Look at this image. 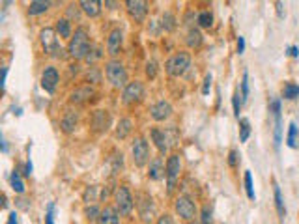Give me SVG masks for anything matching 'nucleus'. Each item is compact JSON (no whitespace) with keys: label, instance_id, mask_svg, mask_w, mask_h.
<instances>
[{"label":"nucleus","instance_id":"79ce46f5","mask_svg":"<svg viewBox=\"0 0 299 224\" xmlns=\"http://www.w3.org/2000/svg\"><path fill=\"white\" fill-rule=\"evenodd\" d=\"M241 97V93L236 92L234 95H232V107H234V114L239 118V112H241V105H243V101L239 99Z\"/></svg>","mask_w":299,"mask_h":224},{"label":"nucleus","instance_id":"4468645a","mask_svg":"<svg viewBox=\"0 0 299 224\" xmlns=\"http://www.w3.org/2000/svg\"><path fill=\"white\" fill-rule=\"evenodd\" d=\"M39 41H41V45H43V49H45L47 54H51L53 56V53L58 49V41H56V30L54 28H51V26H45L43 30L39 32Z\"/></svg>","mask_w":299,"mask_h":224},{"label":"nucleus","instance_id":"37998d69","mask_svg":"<svg viewBox=\"0 0 299 224\" xmlns=\"http://www.w3.org/2000/svg\"><path fill=\"white\" fill-rule=\"evenodd\" d=\"M269 112L273 114V118L281 116V99H279V97L269 101Z\"/></svg>","mask_w":299,"mask_h":224},{"label":"nucleus","instance_id":"a18cd8bd","mask_svg":"<svg viewBox=\"0 0 299 224\" xmlns=\"http://www.w3.org/2000/svg\"><path fill=\"white\" fill-rule=\"evenodd\" d=\"M96 191H98V187H88L85 191V202L86 204H90V202H94L96 200Z\"/></svg>","mask_w":299,"mask_h":224},{"label":"nucleus","instance_id":"6e6d98bb","mask_svg":"<svg viewBox=\"0 0 299 224\" xmlns=\"http://www.w3.org/2000/svg\"><path fill=\"white\" fill-rule=\"evenodd\" d=\"M275 6H277V13H279V17H281V19H284V15H286V13L283 11V2H277Z\"/></svg>","mask_w":299,"mask_h":224},{"label":"nucleus","instance_id":"6e6552de","mask_svg":"<svg viewBox=\"0 0 299 224\" xmlns=\"http://www.w3.org/2000/svg\"><path fill=\"white\" fill-rule=\"evenodd\" d=\"M137 209H138V217L142 219V223L152 224L155 217V204L154 198L146 193H138L137 196Z\"/></svg>","mask_w":299,"mask_h":224},{"label":"nucleus","instance_id":"0eeeda50","mask_svg":"<svg viewBox=\"0 0 299 224\" xmlns=\"http://www.w3.org/2000/svg\"><path fill=\"white\" fill-rule=\"evenodd\" d=\"M131 155H133V162L135 166L142 168L150 162V146L146 142L144 137H137L131 144Z\"/></svg>","mask_w":299,"mask_h":224},{"label":"nucleus","instance_id":"473e14b6","mask_svg":"<svg viewBox=\"0 0 299 224\" xmlns=\"http://www.w3.org/2000/svg\"><path fill=\"white\" fill-rule=\"evenodd\" d=\"M251 137V122L247 118L239 120V142H247Z\"/></svg>","mask_w":299,"mask_h":224},{"label":"nucleus","instance_id":"6ab92c4d","mask_svg":"<svg viewBox=\"0 0 299 224\" xmlns=\"http://www.w3.org/2000/svg\"><path fill=\"white\" fill-rule=\"evenodd\" d=\"M98 224H120V213H118V209L112 208V206H105V209H101Z\"/></svg>","mask_w":299,"mask_h":224},{"label":"nucleus","instance_id":"f3484780","mask_svg":"<svg viewBox=\"0 0 299 224\" xmlns=\"http://www.w3.org/2000/svg\"><path fill=\"white\" fill-rule=\"evenodd\" d=\"M96 95V90H94L92 86H79L75 88L71 95H69V101L73 103V105H83L86 101H90Z\"/></svg>","mask_w":299,"mask_h":224},{"label":"nucleus","instance_id":"b1692460","mask_svg":"<svg viewBox=\"0 0 299 224\" xmlns=\"http://www.w3.org/2000/svg\"><path fill=\"white\" fill-rule=\"evenodd\" d=\"M202 41H204V36H202V32L199 28H191V30L187 32V38H185V43L189 49H199L202 45Z\"/></svg>","mask_w":299,"mask_h":224},{"label":"nucleus","instance_id":"a19ab883","mask_svg":"<svg viewBox=\"0 0 299 224\" xmlns=\"http://www.w3.org/2000/svg\"><path fill=\"white\" fill-rule=\"evenodd\" d=\"M146 77L150 78V80H152V78H155L157 77V71H159V68H157V62H155V60H150V62L146 64Z\"/></svg>","mask_w":299,"mask_h":224},{"label":"nucleus","instance_id":"cd10ccee","mask_svg":"<svg viewBox=\"0 0 299 224\" xmlns=\"http://www.w3.org/2000/svg\"><path fill=\"white\" fill-rule=\"evenodd\" d=\"M197 23L200 28H211L213 26V13L209 9H204L197 15Z\"/></svg>","mask_w":299,"mask_h":224},{"label":"nucleus","instance_id":"aec40b11","mask_svg":"<svg viewBox=\"0 0 299 224\" xmlns=\"http://www.w3.org/2000/svg\"><path fill=\"white\" fill-rule=\"evenodd\" d=\"M163 174H165L163 159L161 157H154V159L150 161V166H148V178L152 179V181H157V179L163 178Z\"/></svg>","mask_w":299,"mask_h":224},{"label":"nucleus","instance_id":"20e7f679","mask_svg":"<svg viewBox=\"0 0 299 224\" xmlns=\"http://www.w3.org/2000/svg\"><path fill=\"white\" fill-rule=\"evenodd\" d=\"M105 77L114 88H125L127 86V70L120 60H108L105 64Z\"/></svg>","mask_w":299,"mask_h":224},{"label":"nucleus","instance_id":"2eb2a0df","mask_svg":"<svg viewBox=\"0 0 299 224\" xmlns=\"http://www.w3.org/2000/svg\"><path fill=\"white\" fill-rule=\"evenodd\" d=\"M150 137L154 140L155 148L159 149V153L161 155H167L170 149V142H169V135L165 133V129H159V127H152V131H150Z\"/></svg>","mask_w":299,"mask_h":224},{"label":"nucleus","instance_id":"7c9ffc66","mask_svg":"<svg viewBox=\"0 0 299 224\" xmlns=\"http://www.w3.org/2000/svg\"><path fill=\"white\" fill-rule=\"evenodd\" d=\"M283 97L288 101H294L299 97V84L296 82H286L283 88Z\"/></svg>","mask_w":299,"mask_h":224},{"label":"nucleus","instance_id":"603ef678","mask_svg":"<svg viewBox=\"0 0 299 224\" xmlns=\"http://www.w3.org/2000/svg\"><path fill=\"white\" fill-rule=\"evenodd\" d=\"M245 53V38H238V54H243Z\"/></svg>","mask_w":299,"mask_h":224},{"label":"nucleus","instance_id":"c85d7f7f","mask_svg":"<svg viewBox=\"0 0 299 224\" xmlns=\"http://www.w3.org/2000/svg\"><path fill=\"white\" fill-rule=\"evenodd\" d=\"M298 137H299V127L296 122L288 125V135H286V144L288 148H298Z\"/></svg>","mask_w":299,"mask_h":224},{"label":"nucleus","instance_id":"5fc2aeb1","mask_svg":"<svg viewBox=\"0 0 299 224\" xmlns=\"http://www.w3.org/2000/svg\"><path fill=\"white\" fill-rule=\"evenodd\" d=\"M8 224H19V221H17V213L15 211H11L8 217Z\"/></svg>","mask_w":299,"mask_h":224},{"label":"nucleus","instance_id":"8fccbe9b","mask_svg":"<svg viewBox=\"0 0 299 224\" xmlns=\"http://www.w3.org/2000/svg\"><path fill=\"white\" fill-rule=\"evenodd\" d=\"M157 224H174V219H172V215L165 213V215H161L157 219Z\"/></svg>","mask_w":299,"mask_h":224},{"label":"nucleus","instance_id":"bf43d9fd","mask_svg":"<svg viewBox=\"0 0 299 224\" xmlns=\"http://www.w3.org/2000/svg\"><path fill=\"white\" fill-rule=\"evenodd\" d=\"M0 148H2V153H8V144H6V140L4 139L0 140Z\"/></svg>","mask_w":299,"mask_h":224},{"label":"nucleus","instance_id":"4c0bfd02","mask_svg":"<svg viewBox=\"0 0 299 224\" xmlns=\"http://www.w3.org/2000/svg\"><path fill=\"white\" fill-rule=\"evenodd\" d=\"M85 215L86 219L90 221V223H94V221H100V215H101V211L98 206H88V208L85 209Z\"/></svg>","mask_w":299,"mask_h":224},{"label":"nucleus","instance_id":"a211bd4d","mask_svg":"<svg viewBox=\"0 0 299 224\" xmlns=\"http://www.w3.org/2000/svg\"><path fill=\"white\" fill-rule=\"evenodd\" d=\"M77 124H79V114L77 112H71L68 110L60 120V129L62 133H66V135H71V133L77 129Z\"/></svg>","mask_w":299,"mask_h":224},{"label":"nucleus","instance_id":"412c9836","mask_svg":"<svg viewBox=\"0 0 299 224\" xmlns=\"http://www.w3.org/2000/svg\"><path fill=\"white\" fill-rule=\"evenodd\" d=\"M79 4H81L83 13L88 17H98L101 13V6H103V2H100V0H83Z\"/></svg>","mask_w":299,"mask_h":224},{"label":"nucleus","instance_id":"49530a36","mask_svg":"<svg viewBox=\"0 0 299 224\" xmlns=\"http://www.w3.org/2000/svg\"><path fill=\"white\" fill-rule=\"evenodd\" d=\"M211 80H213V75L207 73L206 78H204V84H202V93H204V95H207L209 90H211Z\"/></svg>","mask_w":299,"mask_h":224},{"label":"nucleus","instance_id":"dca6fc26","mask_svg":"<svg viewBox=\"0 0 299 224\" xmlns=\"http://www.w3.org/2000/svg\"><path fill=\"white\" fill-rule=\"evenodd\" d=\"M122 45H123V32L120 28H114V30H110L107 38V53L110 56H116V54L122 51Z\"/></svg>","mask_w":299,"mask_h":224},{"label":"nucleus","instance_id":"9b49d317","mask_svg":"<svg viewBox=\"0 0 299 224\" xmlns=\"http://www.w3.org/2000/svg\"><path fill=\"white\" fill-rule=\"evenodd\" d=\"M125 8H127V13H129L131 19L137 21V23H142L148 15V2H144V0H127Z\"/></svg>","mask_w":299,"mask_h":224},{"label":"nucleus","instance_id":"c9c22d12","mask_svg":"<svg viewBox=\"0 0 299 224\" xmlns=\"http://www.w3.org/2000/svg\"><path fill=\"white\" fill-rule=\"evenodd\" d=\"M273 139H275V148L281 146V142H283V122H281V116H275V133H273Z\"/></svg>","mask_w":299,"mask_h":224},{"label":"nucleus","instance_id":"4be33fe9","mask_svg":"<svg viewBox=\"0 0 299 224\" xmlns=\"http://www.w3.org/2000/svg\"><path fill=\"white\" fill-rule=\"evenodd\" d=\"M131 131H133V120L131 118H122L118 122V125H116L114 135L118 140H125L131 135Z\"/></svg>","mask_w":299,"mask_h":224},{"label":"nucleus","instance_id":"393cba45","mask_svg":"<svg viewBox=\"0 0 299 224\" xmlns=\"http://www.w3.org/2000/svg\"><path fill=\"white\" fill-rule=\"evenodd\" d=\"M273 196H275V208H277V213L281 217V221H284V217H286V208H284V198H283V193H281V187L273 183Z\"/></svg>","mask_w":299,"mask_h":224},{"label":"nucleus","instance_id":"f257e3e1","mask_svg":"<svg viewBox=\"0 0 299 224\" xmlns=\"http://www.w3.org/2000/svg\"><path fill=\"white\" fill-rule=\"evenodd\" d=\"M92 43H90V36L85 26H79L75 34L71 36L68 45V53L73 60H86V56L90 54Z\"/></svg>","mask_w":299,"mask_h":224},{"label":"nucleus","instance_id":"58836bf2","mask_svg":"<svg viewBox=\"0 0 299 224\" xmlns=\"http://www.w3.org/2000/svg\"><path fill=\"white\" fill-rule=\"evenodd\" d=\"M249 99V73L243 71V77H241V101L245 103Z\"/></svg>","mask_w":299,"mask_h":224},{"label":"nucleus","instance_id":"f704fd0d","mask_svg":"<svg viewBox=\"0 0 299 224\" xmlns=\"http://www.w3.org/2000/svg\"><path fill=\"white\" fill-rule=\"evenodd\" d=\"M200 224H213V211L209 206H204L200 209Z\"/></svg>","mask_w":299,"mask_h":224},{"label":"nucleus","instance_id":"c03bdc74","mask_svg":"<svg viewBox=\"0 0 299 224\" xmlns=\"http://www.w3.org/2000/svg\"><path fill=\"white\" fill-rule=\"evenodd\" d=\"M103 56V49L101 47H96V49H90V54L86 56V62H96Z\"/></svg>","mask_w":299,"mask_h":224},{"label":"nucleus","instance_id":"3c124183","mask_svg":"<svg viewBox=\"0 0 299 224\" xmlns=\"http://www.w3.org/2000/svg\"><path fill=\"white\" fill-rule=\"evenodd\" d=\"M32 172H34V166H32V161L28 159V161H26V164H24V176H26V178H30Z\"/></svg>","mask_w":299,"mask_h":224},{"label":"nucleus","instance_id":"f8f14e48","mask_svg":"<svg viewBox=\"0 0 299 224\" xmlns=\"http://www.w3.org/2000/svg\"><path fill=\"white\" fill-rule=\"evenodd\" d=\"M90 127L96 133H105L110 127V112L108 110H94L90 116Z\"/></svg>","mask_w":299,"mask_h":224},{"label":"nucleus","instance_id":"9d476101","mask_svg":"<svg viewBox=\"0 0 299 224\" xmlns=\"http://www.w3.org/2000/svg\"><path fill=\"white\" fill-rule=\"evenodd\" d=\"M60 82V73L54 66H47L43 73H41V88L45 90L47 93H54L56 86Z\"/></svg>","mask_w":299,"mask_h":224},{"label":"nucleus","instance_id":"ea45409f","mask_svg":"<svg viewBox=\"0 0 299 224\" xmlns=\"http://www.w3.org/2000/svg\"><path fill=\"white\" fill-rule=\"evenodd\" d=\"M86 82H92V84L101 82V73L98 68H90V71L86 73Z\"/></svg>","mask_w":299,"mask_h":224},{"label":"nucleus","instance_id":"a878e982","mask_svg":"<svg viewBox=\"0 0 299 224\" xmlns=\"http://www.w3.org/2000/svg\"><path fill=\"white\" fill-rule=\"evenodd\" d=\"M49 8H51V2L34 0V2H30V6H28V15H41V13H45Z\"/></svg>","mask_w":299,"mask_h":224},{"label":"nucleus","instance_id":"09e8293b","mask_svg":"<svg viewBox=\"0 0 299 224\" xmlns=\"http://www.w3.org/2000/svg\"><path fill=\"white\" fill-rule=\"evenodd\" d=\"M239 161V153H238V149H230V153H228V166H236Z\"/></svg>","mask_w":299,"mask_h":224},{"label":"nucleus","instance_id":"4d7b16f0","mask_svg":"<svg viewBox=\"0 0 299 224\" xmlns=\"http://www.w3.org/2000/svg\"><path fill=\"white\" fill-rule=\"evenodd\" d=\"M105 6H107L108 9H116L118 6H120V2H110V0H105Z\"/></svg>","mask_w":299,"mask_h":224},{"label":"nucleus","instance_id":"2f4dec72","mask_svg":"<svg viewBox=\"0 0 299 224\" xmlns=\"http://www.w3.org/2000/svg\"><path fill=\"white\" fill-rule=\"evenodd\" d=\"M108 162L112 166V174H118V172L123 168V155L122 151H112V155L108 157Z\"/></svg>","mask_w":299,"mask_h":224},{"label":"nucleus","instance_id":"13d9d810","mask_svg":"<svg viewBox=\"0 0 299 224\" xmlns=\"http://www.w3.org/2000/svg\"><path fill=\"white\" fill-rule=\"evenodd\" d=\"M6 77H8V68H2V88H6Z\"/></svg>","mask_w":299,"mask_h":224},{"label":"nucleus","instance_id":"c756f323","mask_svg":"<svg viewBox=\"0 0 299 224\" xmlns=\"http://www.w3.org/2000/svg\"><path fill=\"white\" fill-rule=\"evenodd\" d=\"M9 185H11V189H13V193H17V194L24 193V183H23V179H21L19 170L11 172V176H9Z\"/></svg>","mask_w":299,"mask_h":224},{"label":"nucleus","instance_id":"ddd939ff","mask_svg":"<svg viewBox=\"0 0 299 224\" xmlns=\"http://www.w3.org/2000/svg\"><path fill=\"white\" fill-rule=\"evenodd\" d=\"M172 105H170L169 101H157V103H154L152 107H150V116H152V120H155V122H167L170 116H172Z\"/></svg>","mask_w":299,"mask_h":224},{"label":"nucleus","instance_id":"72a5a7b5","mask_svg":"<svg viewBox=\"0 0 299 224\" xmlns=\"http://www.w3.org/2000/svg\"><path fill=\"white\" fill-rule=\"evenodd\" d=\"M245 193H247V198H249V200H254V198H256V194H254V185H253V176H251V172L249 170L245 172Z\"/></svg>","mask_w":299,"mask_h":224},{"label":"nucleus","instance_id":"e433bc0d","mask_svg":"<svg viewBox=\"0 0 299 224\" xmlns=\"http://www.w3.org/2000/svg\"><path fill=\"white\" fill-rule=\"evenodd\" d=\"M81 4H69V8H68V17L66 19H69V21H81Z\"/></svg>","mask_w":299,"mask_h":224},{"label":"nucleus","instance_id":"864d4df0","mask_svg":"<svg viewBox=\"0 0 299 224\" xmlns=\"http://www.w3.org/2000/svg\"><path fill=\"white\" fill-rule=\"evenodd\" d=\"M288 54H290L292 58H298V56H299V47L298 45L288 47Z\"/></svg>","mask_w":299,"mask_h":224},{"label":"nucleus","instance_id":"423d86ee","mask_svg":"<svg viewBox=\"0 0 299 224\" xmlns=\"http://www.w3.org/2000/svg\"><path fill=\"white\" fill-rule=\"evenodd\" d=\"M114 202H116L114 208L118 209L120 217H129L131 211H133V208H135V198H133L131 191L125 185H120L118 189H116Z\"/></svg>","mask_w":299,"mask_h":224},{"label":"nucleus","instance_id":"39448f33","mask_svg":"<svg viewBox=\"0 0 299 224\" xmlns=\"http://www.w3.org/2000/svg\"><path fill=\"white\" fill-rule=\"evenodd\" d=\"M180 174H182V157L178 153L169 155V159L165 162V178H167L169 193L176 189V181L180 179Z\"/></svg>","mask_w":299,"mask_h":224},{"label":"nucleus","instance_id":"5701e85b","mask_svg":"<svg viewBox=\"0 0 299 224\" xmlns=\"http://www.w3.org/2000/svg\"><path fill=\"white\" fill-rule=\"evenodd\" d=\"M54 30H56V34H58L62 39H71V36H73V32H71V21H69V19H58Z\"/></svg>","mask_w":299,"mask_h":224},{"label":"nucleus","instance_id":"1a4fd4ad","mask_svg":"<svg viewBox=\"0 0 299 224\" xmlns=\"http://www.w3.org/2000/svg\"><path fill=\"white\" fill-rule=\"evenodd\" d=\"M144 97V84L140 80H131L122 92V101L125 105H133Z\"/></svg>","mask_w":299,"mask_h":224},{"label":"nucleus","instance_id":"bb28decb","mask_svg":"<svg viewBox=\"0 0 299 224\" xmlns=\"http://www.w3.org/2000/svg\"><path fill=\"white\" fill-rule=\"evenodd\" d=\"M176 17H174V13L172 11H165L161 15V21H159V24H161V30L165 32H172L174 28H176Z\"/></svg>","mask_w":299,"mask_h":224},{"label":"nucleus","instance_id":"de8ad7c7","mask_svg":"<svg viewBox=\"0 0 299 224\" xmlns=\"http://www.w3.org/2000/svg\"><path fill=\"white\" fill-rule=\"evenodd\" d=\"M45 224H54V204H53V202H51V204L47 206Z\"/></svg>","mask_w":299,"mask_h":224},{"label":"nucleus","instance_id":"f03ea898","mask_svg":"<svg viewBox=\"0 0 299 224\" xmlns=\"http://www.w3.org/2000/svg\"><path fill=\"white\" fill-rule=\"evenodd\" d=\"M189 68H191V54L185 53V51L172 54L169 60L165 62V71L174 78L184 77L185 73L189 71Z\"/></svg>","mask_w":299,"mask_h":224},{"label":"nucleus","instance_id":"7ed1b4c3","mask_svg":"<svg viewBox=\"0 0 299 224\" xmlns=\"http://www.w3.org/2000/svg\"><path fill=\"white\" fill-rule=\"evenodd\" d=\"M174 211H176V215L180 219H184L185 223H193V221H197L200 217L195 200L191 196H187V194H180L178 196L176 202H174Z\"/></svg>","mask_w":299,"mask_h":224}]
</instances>
